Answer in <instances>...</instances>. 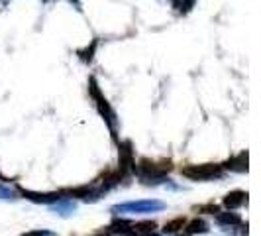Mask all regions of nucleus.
<instances>
[{
  "mask_svg": "<svg viewBox=\"0 0 261 236\" xmlns=\"http://www.w3.org/2000/svg\"><path fill=\"white\" fill-rule=\"evenodd\" d=\"M165 209V203L161 201H132V203H122L112 207L114 215H149V213H157V210Z\"/></svg>",
  "mask_w": 261,
  "mask_h": 236,
  "instance_id": "f257e3e1",
  "label": "nucleus"
},
{
  "mask_svg": "<svg viewBox=\"0 0 261 236\" xmlns=\"http://www.w3.org/2000/svg\"><path fill=\"white\" fill-rule=\"evenodd\" d=\"M185 177L193 179V181H206V179H214L222 175V166H212V163H204V166H187L181 170Z\"/></svg>",
  "mask_w": 261,
  "mask_h": 236,
  "instance_id": "f03ea898",
  "label": "nucleus"
},
{
  "mask_svg": "<svg viewBox=\"0 0 261 236\" xmlns=\"http://www.w3.org/2000/svg\"><path fill=\"white\" fill-rule=\"evenodd\" d=\"M91 92L92 97H94V101H96V105H98V110H100V114L108 120V124H110V128H114L116 126V120H114V112H112V108H110V105L106 103V99L100 95V91H98V85H96V81L94 79H91Z\"/></svg>",
  "mask_w": 261,
  "mask_h": 236,
  "instance_id": "7ed1b4c3",
  "label": "nucleus"
},
{
  "mask_svg": "<svg viewBox=\"0 0 261 236\" xmlns=\"http://www.w3.org/2000/svg\"><path fill=\"white\" fill-rule=\"evenodd\" d=\"M120 173L122 175H128L130 171H136V161L132 156V144L130 142H124L120 144Z\"/></svg>",
  "mask_w": 261,
  "mask_h": 236,
  "instance_id": "20e7f679",
  "label": "nucleus"
},
{
  "mask_svg": "<svg viewBox=\"0 0 261 236\" xmlns=\"http://www.w3.org/2000/svg\"><path fill=\"white\" fill-rule=\"evenodd\" d=\"M22 195L36 203H57L61 199L59 193H36V191H26V189H22Z\"/></svg>",
  "mask_w": 261,
  "mask_h": 236,
  "instance_id": "39448f33",
  "label": "nucleus"
},
{
  "mask_svg": "<svg viewBox=\"0 0 261 236\" xmlns=\"http://www.w3.org/2000/svg\"><path fill=\"white\" fill-rule=\"evenodd\" d=\"M246 193L244 191H232V193H228V195L224 197V207L226 209H238V207H242L244 203H246Z\"/></svg>",
  "mask_w": 261,
  "mask_h": 236,
  "instance_id": "423d86ee",
  "label": "nucleus"
},
{
  "mask_svg": "<svg viewBox=\"0 0 261 236\" xmlns=\"http://www.w3.org/2000/svg\"><path fill=\"white\" fill-rule=\"evenodd\" d=\"M157 224L153 221H145V223L132 224V234L130 236H155Z\"/></svg>",
  "mask_w": 261,
  "mask_h": 236,
  "instance_id": "0eeeda50",
  "label": "nucleus"
},
{
  "mask_svg": "<svg viewBox=\"0 0 261 236\" xmlns=\"http://www.w3.org/2000/svg\"><path fill=\"white\" fill-rule=\"evenodd\" d=\"M224 168H228L232 171H248V152H242L236 157H232L230 161L224 163Z\"/></svg>",
  "mask_w": 261,
  "mask_h": 236,
  "instance_id": "6e6552de",
  "label": "nucleus"
},
{
  "mask_svg": "<svg viewBox=\"0 0 261 236\" xmlns=\"http://www.w3.org/2000/svg\"><path fill=\"white\" fill-rule=\"evenodd\" d=\"M216 221L224 226H236V224H240V217L236 213H218Z\"/></svg>",
  "mask_w": 261,
  "mask_h": 236,
  "instance_id": "1a4fd4ad",
  "label": "nucleus"
},
{
  "mask_svg": "<svg viewBox=\"0 0 261 236\" xmlns=\"http://www.w3.org/2000/svg\"><path fill=\"white\" fill-rule=\"evenodd\" d=\"M110 228H112V232H116V234H122V236L132 234V224L126 223V221H114V223L110 224Z\"/></svg>",
  "mask_w": 261,
  "mask_h": 236,
  "instance_id": "9d476101",
  "label": "nucleus"
},
{
  "mask_svg": "<svg viewBox=\"0 0 261 236\" xmlns=\"http://www.w3.org/2000/svg\"><path fill=\"white\" fill-rule=\"evenodd\" d=\"M75 209H77V207H75V203H73V201H69V203H61V199H59V201H57V205H53V210H55V213H59L61 217H69Z\"/></svg>",
  "mask_w": 261,
  "mask_h": 236,
  "instance_id": "9b49d317",
  "label": "nucleus"
},
{
  "mask_svg": "<svg viewBox=\"0 0 261 236\" xmlns=\"http://www.w3.org/2000/svg\"><path fill=\"white\" fill-rule=\"evenodd\" d=\"M206 230H208V224L204 223V221H198V219L187 224V232H189V234H198V232L202 234V232H206Z\"/></svg>",
  "mask_w": 261,
  "mask_h": 236,
  "instance_id": "f8f14e48",
  "label": "nucleus"
},
{
  "mask_svg": "<svg viewBox=\"0 0 261 236\" xmlns=\"http://www.w3.org/2000/svg\"><path fill=\"white\" fill-rule=\"evenodd\" d=\"M193 4H195V0H173V8L177 12H189L193 8Z\"/></svg>",
  "mask_w": 261,
  "mask_h": 236,
  "instance_id": "ddd939ff",
  "label": "nucleus"
},
{
  "mask_svg": "<svg viewBox=\"0 0 261 236\" xmlns=\"http://www.w3.org/2000/svg\"><path fill=\"white\" fill-rule=\"evenodd\" d=\"M183 226H185V219L183 217H179V219H175V221H171V223L165 224V228H163V230H165L167 234H173V232H177V230H179V228H183Z\"/></svg>",
  "mask_w": 261,
  "mask_h": 236,
  "instance_id": "4468645a",
  "label": "nucleus"
},
{
  "mask_svg": "<svg viewBox=\"0 0 261 236\" xmlns=\"http://www.w3.org/2000/svg\"><path fill=\"white\" fill-rule=\"evenodd\" d=\"M0 199H16V191L10 189V187L0 185Z\"/></svg>",
  "mask_w": 261,
  "mask_h": 236,
  "instance_id": "2eb2a0df",
  "label": "nucleus"
},
{
  "mask_svg": "<svg viewBox=\"0 0 261 236\" xmlns=\"http://www.w3.org/2000/svg\"><path fill=\"white\" fill-rule=\"evenodd\" d=\"M94 48H96V41H92L91 48H87L85 52H81V57H83L85 61H91V59H92V52H94Z\"/></svg>",
  "mask_w": 261,
  "mask_h": 236,
  "instance_id": "dca6fc26",
  "label": "nucleus"
},
{
  "mask_svg": "<svg viewBox=\"0 0 261 236\" xmlns=\"http://www.w3.org/2000/svg\"><path fill=\"white\" fill-rule=\"evenodd\" d=\"M0 179H2V175H0Z\"/></svg>",
  "mask_w": 261,
  "mask_h": 236,
  "instance_id": "f3484780",
  "label": "nucleus"
}]
</instances>
